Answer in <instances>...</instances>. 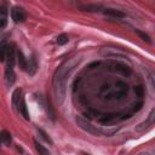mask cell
I'll list each match as a JSON object with an SVG mask.
<instances>
[{"label":"cell","mask_w":155,"mask_h":155,"mask_svg":"<svg viewBox=\"0 0 155 155\" xmlns=\"http://www.w3.org/2000/svg\"><path fill=\"white\" fill-rule=\"evenodd\" d=\"M79 58L73 57L61 65V67L56 70L53 76V91L55 96L58 103H62L65 97V91H67V80L69 74L73 71V69L76 67V64L79 63Z\"/></svg>","instance_id":"cell-1"},{"label":"cell","mask_w":155,"mask_h":155,"mask_svg":"<svg viewBox=\"0 0 155 155\" xmlns=\"http://www.w3.org/2000/svg\"><path fill=\"white\" fill-rule=\"evenodd\" d=\"M106 69L110 70V71H114V73H120L123 75L129 76L131 74V68L129 65H126L121 62H116V61H109L108 63H106Z\"/></svg>","instance_id":"cell-2"},{"label":"cell","mask_w":155,"mask_h":155,"mask_svg":"<svg viewBox=\"0 0 155 155\" xmlns=\"http://www.w3.org/2000/svg\"><path fill=\"white\" fill-rule=\"evenodd\" d=\"M6 69L13 70L15 63H16V51L13 45H7V53H6Z\"/></svg>","instance_id":"cell-3"},{"label":"cell","mask_w":155,"mask_h":155,"mask_svg":"<svg viewBox=\"0 0 155 155\" xmlns=\"http://www.w3.org/2000/svg\"><path fill=\"white\" fill-rule=\"evenodd\" d=\"M76 124L79 125L80 129H82L84 131L88 132V133H91V135H98L99 133V131L96 129L95 126H92L90 123H87L86 120L80 118V116H79V118H76Z\"/></svg>","instance_id":"cell-4"},{"label":"cell","mask_w":155,"mask_h":155,"mask_svg":"<svg viewBox=\"0 0 155 155\" xmlns=\"http://www.w3.org/2000/svg\"><path fill=\"white\" fill-rule=\"evenodd\" d=\"M11 16H12V20H13V22H16V23L23 22L27 17L24 10L22 7H18V6H15L12 10H11Z\"/></svg>","instance_id":"cell-5"},{"label":"cell","mask_w":155,"mask_h":155,"mask_svg":"<svg viewBox=\"0 0 155 155\" xmlns=\"http://www.w3.org/2000/svg\"><path fill=\"white\" fill-rule=\"evenodd\" d=\"M127 92V85L123 81H118L115 84V97L121 98Z\"/></svg>","instance_id":"cell-6"},{"label":"cell","mask_w":155,"mask_h":155,"mask_svg":"<svg viewBox=\"0 0 155 155\" xmlns=\"http://www.w3.org/2000/svg\"><path fill=\"white\" fill-rule=\"evenodd\" d=\"M154 114H155V110L153 109L152 112H150V115H149L148 120L144 121V123H142L141 125H138V126L136 127V130H137V131H144L146 129H148L149 126H152L153 123H154Z\"/></svg>","instance_id":"cell-7"},{"label":"cell","mask_w":155,"mask_h":155,"mask_svg":"<svg viewBox=\"0 0 155 155\" xmlns=\"http://www.w3.org/2000/svg\"><path fill=\"white\" fill-rule=\"evenodd\" d=\"M103 13L110 16V17H115V18H124L125 17V13L120 10H115V9H104L103 10Z\"/></svg>","instance_id":"cell-8"},{"label":"cell","mask_w":155,"mask_h":155,"mask_svg":"<svg viewBox=\"0 0 155 155\" xmlns=\"http://www.w3.org/2000/svg\"><path fill=\"white\" fill-rule=\"evenodd\" d=\"M18 113H21L22 115H23V118H24L26 120H29V113H28V109H27V106H26L24 97H21V99H20Z\"/></svg>","instance_id":"cell-9"},{"label":"cell","mask_w":155,"mask_h":155,"mask_svg":"<svg viewBox=\"0 0 155 155\" xmlns=\"http://www.w3.org/2000/svg\"><path fill=\"white\" fill-rule=\"evenodd\" d=\"M16 57H17L16 59H17V63H18V65H20V68H21L22 70H26V69H27V62H28V61L26 59L23 52L18 50L17 53H16Z\"/></svg>","instance_id":"cell-10"},{"label":"cell","mask_w":155,"mask_h":155,"mask_svg":"<svg viewBox=\"0 0 155 155\" xmlns=\"http://www.w3.org/2000/svg\"><path fill=\"white\" fill-rule=\"evenodd\" d=\"M81 11H87V12H95V11H99L102 9V5L99 4H87V5H79Z\"/></svg>","instance_id":"cell-11"},{"label":"cell","mask_w":155,"mask_h":155,"mask_svg":"<svg viewBox=\"0 0 155 155\" xmlns=\"http://www.w3.org/2000/svg\"><path fill=\"white\" fill-rule=\"evenodd\" d=\"M36 68H38V65H36V61L34 57H32L28 62H27V71L29 73V75H34L35 74V71H36Z\"/></svg>","instance_id":"cell-12"},{"label":"cell","mask_w":155,"mask_h":155,"mask_svg":"<svg viewBox=\"0 0 155 155\" xmlns=\"http://www.w3.org/2000/svg\"><path fill=\"white\" fill-rule=\"evenodd\" d=\"M21 90L20 88H17L15 92H13V95H12V104H13V108L18 112V104H20V99H21Z\"/></svg>","instance_id":"cell-13"},{"label":"cell","mask_w":155,"mask_h":155,"mask_svg":"<svg viewBox=\"0 0 155 155\" xmlns=\"http://www.w3.org/2000/svg\"><path fill=\"white\" fill-rule=\"evenodd\" d=\"M6 53H7V44L3 41L0 42V62H4L6 59Z\"/></svg>","instance_id":"cell-14"},{"label":"cell","mask_w":155,"mask_h":155,"mask_svg":"<svg viewBox=\"0 0 155 155\" xmlns=\"http://www.w3.org/2000/svg\"><path fill=\"white\" fill-rule=\"evenodd\" d=\"M34 146H35V149H36V152L39 153V155H51L45 147L41 146L40 143H39L38 141H35V140H34Z\"/></svg>","instance_id":"cell-15"},{"label":"cell","mask_w":155,"mask_h":155,"mask_svg":"<svg viewBox=\"0 0 155 155\" xmlns=\"http://www.w3.org/2000/svg\"><path fill=\"white\" fill-rule=\"evenodd\" d=\"M5 76H6L7 85H9V86L13 85V82L16 81V75H15V73H13V70H9V69H6V73H5Z\"/></svg>","instance_id":"cell-16"},{"label":"cell","mask_w":155,"mask_h":155,"mask_svg":"<svg viewBox=\"0 0 155 155\" xmlns=\"http://www.w3.org/2000/svg\"><path fill=\"white\" fill-rule=\"evenodd\" d=\"M0 141H1L4 144L10 146L11 144V135L7 131H3L1 133H0Z\"/></svg>","instance_id":"cell-17"},{"label":"cell","mask_w":155,"mask_h":155,"mask_svg":"<svg viewBox=\"0 0 155 155\" xmlns=\"http://www.w3.org/2000/svg\"><path fill=\"white\" fill-rule=\"evenodd\" d=\"M135 32H136V34L142 39V40L147 41L148 44H150V42H152V40H150V38H149V35H148V34H146L144 32H142V30H140V29H136Z\"/></svg>","instance_id":"cell-18"},{"label":"cell","mask_w":155,"mask_h":155,"mask_svg":"<svg viewBox=\"0 0 155 155\" xmlns=\"http://www.w3.org/2000/svg\"><path fill=\"white\" fill-rule=\"evenodd\" d=\"M38 132H39V135L41 136V138H42V140L45 141L46 143H49V144H52V143H53L51 138H50V137L47 136V133H46V132H44L42 130H38Z\"/></svg>","instance_id":"cell-19"},{"label":"cell","mask_w":155,"mask_h":155,"mask_svg":"<svg viewBox=\"0 0 155 155\" xmlns=\"http://www.w3.org/2000/svg\"><path fill=\"white\" fill-rule=\"evenodd\" d=\"M68 35H65V34H61L58 38H57V44L58 45H65V44L68 42Z\"/></svg>","instance_id":"cell-20"},{"label":"cell","mask_w":155,"mask_h":155,"mask_svg":"<svg viewBox=\"0 0 155 155\" xmlns=\"http://www.w3.org/2000/svg\"><path fill=\"white\" fill-rule=\"evenodd\" d=\"M135 92L138 97H143V93H144V90H143L142 86H136L135 87Z\"/></svg>","instance_id":"cell-21"},{"label":"cell","mask_w":155,"mask_h":155,"mask_svg":"<svg viewBox=\"0 0 155 155\" xmlns=\"http://www.w3.org/2000/svg\"><path fill=\"white\" fill-rule=\"evenodd\" d=\"M7 15V9L5 5H3V6H0V17H6Z\"/></svg>","instance_id":"cell-22"},{"label":"cell","mask_w":155,"mask_h":155,"mask_svg":"<svg viewBox=\"0 0 155 155\" xmlns=\"http://www.w3.org/2000/svg\"><path fill=\"white\" fill-rule=\"evenodd\" d=\"M7 24V20L6 17H0V28H5Z\"/></svg>","instance_id":"cell-23"},{"label":"cell","mask_w":155,"mask_h":155,"mask_svg":"<svg viewBox=\"0 0 155 155\" xmlns=\"http://www.w3.org/2000/svg\"><path fill=\"white\" fill-rule=\"evenodd\" d=\"M142 106H143V104H142V102H140V103H137V104H136V106H135V110H140Z\"/></svg>","instance_id":"cell-24"},{"label":"cell","mask_w":155,"mask_h":155,"mask_svg":"<svg viewBox=\"0 0 155 155\" xmlns=\"http://www.w3.org/2000/svg\"><path fill=\"white\" fill-rule=\"evenodd\" d=\"M85 155H90V154H85Z\"/></svg>","instance_id":"cell-25"}]
</instances>
